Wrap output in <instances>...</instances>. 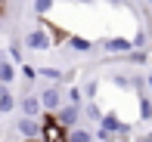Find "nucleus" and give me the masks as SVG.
Returning <instances> with one entry per match:
<instances>
[{
    "label": "nucleus",
    "mask_w": 152,
    "mask_h": 142,
    "mask_svg": "<svg viewBox=\"0 0 152 142\" xmlns=\"http://www.w3.org/2000/svg\"><path fill=\"white\" fill-rule=\"evenodd\" d=\"M34 71H37V77H44L47 84H59V80H62V71L50 68V65H47V68H34Z\"/></svg>",
    "instance_id": "f8f14e48"
},
{
    "label": "nucleus",
    "mask_w": 152,
    "mask_h": 142,
    "mask_svg": "<svg viewBox=\"0 0 152 142\" xmlns=\"http://www.w3.org/2000/svg\"><path fill=\"white\" fill-rule=\"evenodd\" d=\"M12 3H19V0H12Z\"/></svg>",
    "instance_id": "393cba45"
},
{
    "label": "nucleus",
    "mask_w": 152,
    "mask_h": 142,
    "mask_svg": "<svg viewBox=\"0 0 152 142\" xmlns=\"http://www.w3.org/2000/svg\"><path fill=\"white\" fill-rule=\"evenodd\" d=\"M12 108H16V99H12V93L6 90V86H0V114H10Z\"/></svg>",
    "instance_id": "9d476101"
},
{
    "label": "nucleus",
    "mask_w": 152,
    "mask_h": 142,
    "mask_svg": "<svg viewBox=\"0 0 152 142\" xmlns=\"http://www.w3.org/2000/svg\"><path fill=\"white\" fill-rule=\"evenodd\" d=\"M134 142H152V130H149V133H143V136H137Z\"/></svg>",
    "instance_id": "412c9836"
},
{
    "label": "nucleus",
    "mask_w": 152,
    "mask_h": 142,
    "mask_svg": "<svg viewBox=\"0 0 152 142\" xmlns=\"http://www.w3.org/2000/svg\"><path fill=\"white\" fill-rule=\"evenodd\" d=\"M53 120H56L62 130H72V127H78V124H81V105H68V102H62L56 111H53Z\"/></svg>",
    "instance_id": "f03ea898"
},
{
    "label": "nucleus",
    "mask_w": 152,
    "mask_h": 142,
    "mask_svg": "<svg viewBox=\"0 0 152 142\" xmlns=\"http://www.w3.org/2000/svg\"><path fill=\"white\" fill-rule=\"evenodd\" d=\"M0 34H3V16H0Z\"/></svg>",
    "instance_id": "b1692460"
},
{
    "label": "nucleus",
    "mask_w": 152,
    "mask_h": 142,
    "mask_svg": "<svg viewBox=\"0 0 152 142\" xmlns=\"http://www.w3.org/2000/svg\"><path fill=\"white\" fill-rule=\"evenodd\" d=\"M112 84H118V90H130V77L124 74H112Z\"/></svg>",
    "instance_id": "6ab92c4d"
},
{
    "label": "nucleus",
    "mask_w": 152,
    "mask_h": 142,
    "mask_svg": "<svg viewBox=\"0 0 152 142\" xmlns=\"http://www.w3.org/2000/svg\"><path fill=\"white\" fill-rule=\"evenodd\" d=\"M19 108H22V117H37V114H44V111H40V99L31 96V93L19 102Z\"/></svg>",
    "instance_id": "0eeeda50"
},
{
    "label": "nucleus",
    "mask_w": 152,
    "mask_h": 142,
    "mask_svg": "<svg viewBox=\"0 0 152 142\" xmlns=\"http://www.w3.org/2000/svg\"><path fill=\"white\" fill-rule=\"evenodd\" d=\"M25 46H28L31 53H47L53 46V37H50V25H34V28L25 34Z\"/></svg>",
    "instance_id": "f257e3e1"
},
{
    "label": "nucleus",
    "mask_w": 152,
    "mask_h": 142,
    "mask_svg": "<svg viewBox=\"0 0 152 142\" xmlns=\"http://www.w3.org/2000/svg\"><path fill=\"white\" fill-rule=\"evenodd\" d=\"M130 40V50H149V34L146 31H137L134 37H127Z\"/></svg>",
    "instance_id": "4468645a"
},
{
    "label": "nucleus",
    "mask_w": 152,
    "mask_h": 142,
    "mask_svg": "<svg viewBox=\"0 0 152 142\" xmlns=\"http://www.w3.org/2000/svg\"><path fill=\"white\" fill-rule=\"evenodd\" d=\"M140 117L143 120H152V96H146V93L140 96Z\"/></svg>",
    "instance_id": "dca6fc26"
},
{
    "label": "nucleus",
    "mask_w": 152,
    "mask_h": 142,
    "mask_svg": "<svg viewBox=\"0 0 152 142\" xmlns=\"http://www.w3.org/2000/svg\"><path fill=\"white\" fill-rule=\"evenodd\" d=\"M81 111H84V117L90 120V124H99V117H102V108L96 105V102H87V105H81Z\"/></svg>",
    "instance_id": "9b49d317"
},
{
    "label": "nucleus",
    "mask_w": 152,
    "mask_h": 142,
    "mask_svg": "<svg viewBox=\"0 0 152 142\" xmlns=\"http://www.w3.org/2000/svg\"><path fill=\"white\" fill-rule=\"evenodd\" d=\"M6 56L12 59V65L22 62V50H19V43H10V46H6Z\"/></svg>",
    "instance_id": "a211bd4d"
},
{
    "label": "nucleus",
    "mask_w": 152,
    "mask_h": 142,
    "mask_svg": "<svg viewBox=\"0 0 152 142\" xmlns=\"http://www.w3.org/2000/svg\"><path fill=\"white\" fill-rule=\"evenodd\" d=\"M146 3H152V0H146Z\"/></svg>",
    "instance_id": "a878e982"
},
{
    "label": "nucleus",
    "mask_w": 152,
    "mask_h": 142,
    "mask_svg": "<svg viewBox=\"0 0 152 142\" xmlns=\"http://www.w3.org/2000/svg\"><path fill=\"white\" fill-rule=\"evenodd\" d=\"M37 99H40V111H47V114H53L56 108L62 105V90L56 84H47L44 90L37 93Z\"/></svg>",
    "instance_id": "7ed1b4c3"
},
{
    "label": "nucleus",
    "mask_w": 152,
    "mask_h": 142,
    "mask_svg": "<svg viewBox=\"0 0 152 142\" xmlns=\"http://www.w3.org/2000/svg\"><path fill=\"white\" fill-rule=\"evenodd\" d=\"M16 130H19V136H22V139L40 142V124H37V117H19V120H16Z\"/></svg>",
    "instance_id": "20e7f679"
},
{
    "label": "nucleus",
    "mask_w": 152,
    "mask_h": 142,
    "mask_svg": "<svg viewBox=\"0 0 152 142\" xmlns=\"http://www.w3.org/2000/svg\"><path fill=\"white\" fill-rule=\"evenodd\" d=\"M112 6H130V0H109Z\"/></svg>",
    "instance_id": "4be33fe9"
},
{
    "label": "nucleus",
    "mask_w": 152,
    "mask_h": 142,
    "mask_svg": "<svg viewBox=\"0 0 152 142\" xmlns=\"http://www.w3.org/2000/svg\"><path fill=\"white\" fill-rule=\"evenodd\" d=\"M81 96H84L87 102H96V96H99V80H87L84 90H81Z\"/></svg>",
    "instance_id": "ddd939ff"
},
{
    "label": "nucleus",
    "mask_w": 152,
    "mask_h": 142,
    "mask_svg": "<svg viewBox=\"0 0 152 142\" xmlns=\"http://www.w3.org/2000/svg\"><path fill=\"white\" fill-rule=\"evenodd\" d=\"M22 77H28V80H37V71H34L31 65H22Z\"/></svg>",
    "instance_id": "aec40b11"
},
{
    "label": "nucleus",
    "mask_w": 152,
    "mask_h": 142,
    "mask_svg": "<svg viewBox=\"0 0 152 142\" xmlns=\"http://www.w3.org/2000/svg\"><path fill=\"white\" fill-rule=\"evenodd\" d=\"M65 142H93V133L78 124V127H72V130H65Z\"/></svg>",
    "instance_id": "6e6552de"
},
{
    "label": "nucleus",
    "mask_w": 152,
    "mask_h": 142,
    "mask_svg": "<svg viewBox=\"0 0 152 142\" xmlns=\"http://www.w3.org/2000/svg\"><path fill=\"white\" fill-rule=\"evenodd\" d=\"M99 46L109 53V56H124V53H130V40L127 37H102Z\"/></svg>",
    "instance_id": "39448f33"
},
{
    "label": "nucleus",
    "mask_w": 152,
    "mask_h": 142,
    "mask_svg": "<svg viewBox=\"0 0 152 142\" xmlns=\"http://www.w3.org/2000/svg\"><path fill=\"white\" fill-rule=\"evenodd\" d=\"M68 105H84V96H81V86H72V90H68Z\"/></svg>",
    "instance_id": "f3484780"
},
{
    "label": "nucleus",
    "mask_w": 152,
    "mask_h": 142,
    "mask_svg": "<svg viewBox=\"0 0 152 142\" xmlns=\"http://www.w3.org/2000/svg\"><path fill=\"white\" fill-rule=\"evenodd\" d=\"M22 142H28V139H22Z\"/></svg>",
    "instance_id": "bb28decb"
},
{
    "label": "nucleus",
    "mask_w": 152,
    "mask_h": 142,
    "mask_svg": "<svg viewBox=\"0 0 152 142\" xmlns=\"http://www.w3.org/2000/svg\"><path fill=\"white\" fill-rule=\"evenodd\" d=\"M68 46H72L75 53H90L93 50V40H87L81 34H68Z\"/></svg>",
    "instance_id": "1a4fd4ad"
},
{
    "label": "nucleus",
    "mask_w": 152,
    "mask_h": 142,
    "mask_svg": "<svg viewBox=\"0 0 152 142\" xmlns=\"http://www.w3.org/2000/svg\"><path fill=\"white\" fill-rule=\"evenodd\" d=\"M53 6H56V0H34V6H31V9H34V16H37V19H44L47 12L53 9Z\"/></svg>",
    "instance_id": "2eb2a0df"
},
{
    "label": "nucleus",
    "mask_w": 152,
    "mask_h": 142,
    "mask_svg": "<svg viewBox=\"0 0 152 142\" xmlns=\"http://www.w3.org/2000/svg\"><path fill=\"white\" fill-rule=\"evenodd\" d=\"M16 80V65L6 59V53H0V86H10Z\"/></svg>",
    "instance_id": "423d86ee"
},
{
    "label": "nucleus",
    "mask_w": 152,
    "mask_h": 142,
    "mask_svg": "<svg viewBox=\"0 0 152 142\" xmlns=\"http://www.w3.org/2000/svg\"><path fill=\"white\" fill-rule=\"evenodd\" d=\"M143 84H146V90H149V93H152V71H149V74H146V80H143Z\"/></svg>",
    "instance_id": "5701e85b"
}]
</instances>
